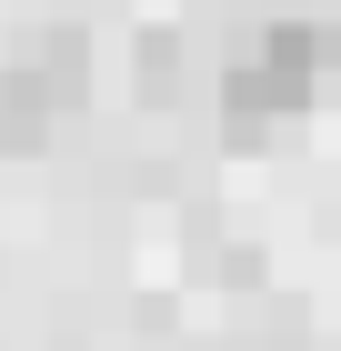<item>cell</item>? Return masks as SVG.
Here are the masks:
<instances>
[{"instance_id":"obj_1","label":"cell","mask_w":341,"mask_h":351,"mask_svg":"<svg viewBox=\"0 0 341 351\" xmlns=\"http://www.w3.org/2000/svg\"><path fill=\"white\" fill-rule=\"evenodd\" d=\"M341 60V40H321L311 21H281L251 40V60H231V81H221V110H231V131H271L291 110H311L321 71Z\"/></svg>"}]
</instances>
